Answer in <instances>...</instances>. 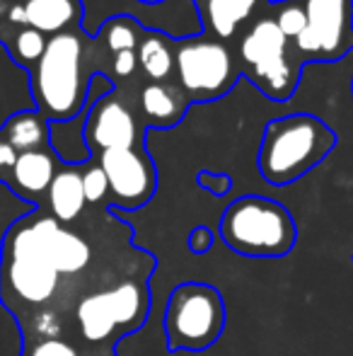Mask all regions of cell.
Listing matches in <instances>:
<instances>
[{
  "label": "cell",
  "mask_w": 353,
  "mask_h": 356,
  "mask_svg": "<svg viewBox=\"0 0 353 356\" xmlns=\"http://www.w3.org/2000/svg\"><path fill=\"white\" fill-rule=\"evenodd\" d=\"M257 5L259 0H193L203 34L218 42H230L252 19Z\"/></svg>",
  "instance_id": "obj_15"
},
{
  "label": "cell",
  "mask_w": 353,
  "mask_h": 356,
  "mask_svg": "<svg viewBox=\"0 0 353 356\" xmlns=\"http://www.w3.org/2000/svg\"><path fill=\"white\" fill-rule=\"evenodd\" d=\"M336 134L312 114H288L266 124L259 145V172L273 187L305 177L334 150Z\"/></svg>",
  "instance_id": "obj_3"
},
{
  "label": "cell",
  "mask_w": 353,
  "mask_h": 356,
  "mask_svg": "<svg viewBox=\"0 0 353 356\" xmlns=\"http://www.w3.org/2000/svg\"><path fill=\"white\" fill-rule=\"evenodd\" d=\"M148 310H150L148 279L131 277L109 289L83 296L76 305V318L87 344L112 349L117 339L136 332L146 323Z\"/></svg>",
  "instance_id": "obj_5"
},
{
  "label": "cell",
  "mask_w": 353,
  "mask_h": 356,
  "mask_svg": "<svg viewBox=\"0 0 353 356\" xmlns=\"http://www.w3.org/2000/svg\"><path fill=\"white\" fill-rule=\"evenodd\" d=\"M293 44L278 29L273 17H259L245 29L240 39V73L273 102H286L295 95L302 66Z\"/></svg>",
  "instance_id": "obj_6"
},
{
  "label": "cell",
  "mask_w": 353,
  "mask_h": 356,
  "mask_svg": "<svg viewBox=\"0 0 353 356\" xmlns=\"http://www.w3.org/2000/svg\"><path fill=\"white\" fill-rule=\"evenodd\" d=\"M221 238L242 257L281 259L295 248L298 225L283 204L259 194H245L223 211Z\"/></svg>",
  "instance_id": "obj_4"
},
{
  "label": "cell",
  "mask_w": 353,
  "mask_h": 356,
  "mask_svg": "<svg viewBox=\"0 0 353 356\" xmlns=\"http://www.w3.org/2000/svg\"><path fill=\"white\" fill-rule=\"evenodd\" d=\"M49 213L61 223H73L85 211V192H83V165L61 163L51 187L46 192Z\"/></svg>",
  "instance_id": "obj_16"
},
{
  "label": "cell",
  "mask_w": 353,
  "mask_h": 356,
  "mask_svg": "<svg viewBox=\"0 0 353 356\" xmlns=\"http://www.w3.org/2000/svg\"><path fill=\"white\" fill-rule=\"evenodd\" d=\"M83 192H85L87 204L109 202V179L94 160L83 165Z\"/></svg>",
  "instance_id": "obj_23"
},
{
  "label": "cell",
  "mask_w": 353,
  "mask_h": 356,
  "mask_svg": "<svg viewBox=\"0 0 353 356\" xmlns=\"http://www.w3.org/2000/svg\"><path fill=\"white\" fill-rule=\"evenodd\" d=\"M63 293V279L34 240L27 216L5 230L0 245V300L15 318L51 310Z\"/></svg>",
  "instance_id": "obj_2"
},
{
  "label": "cell",
  "mask_w": 353,
  "mask_h": 356,
  "mask_svg": "<svg viewBox=\"0 0 353 356\" xmlns=\"http://www.w3.org/2000/svg\"><path fill=\"white\" fill-rule=\"evenodd\" d=\"M17 3L24 24L37 29L46 39L83 27V15H85L83 0H17Z\"/></svg>",
  "instance_id": "obj_14"
},
{
  "label": "cell",
  "mask_w": 353,
  "mask_h": 356,
  "mask_svg": "<svg viewBox=\"0 0 353 356\" xmlns=\"http://www.w3.org/2000/svg\"><path fill=\"white\" fill-rule=\"evenodd\" d=\"M138 66V56L136 51H121V54H114L109 56V78L112 80H123V78H131L136 73Z\"/></svg>",
  "instance_id": "obj_25"
},
{
  "label": "cell",
  "mask_w": 353,
  "mask_h": 356,
  "mask_svg": "<svg viewBox=\"0 0 353 356\" xmlns=\"http://www.w3.org/2000/svg\"><path fill=\"white\" fill-rule=\"evenodd\" d=\"M58 163L53 148L49 150H29V153H19L15 165L10 168L5 184L17 194L22 202L39 207L42 199H46V192L51 187L53 177H56Z\"/></svg>",
  "instance_id": "obj_13"
},
{
  "label": "cell",
  "mask_w": 353,
  "mask_h": 356,
  "mask_svg": "<svg viewBox=\"0 0 353 356\" xmlns=\"http://www.w3.org/2000/svg\"><path fill=\"white\" fill-rule=\"evenodd\" d=\"M46 42L49 39L32 27H17L5 34V37H0V44L8 49L10 58L15 63H19L22 68H27V71H32L37 66L44 49H46Z\"/></svg>",
  "instance_id": "obj_21"
},
{
  "label": "cell",
  "mask_w": 353,
  "mask_h": 356,
  "mask_svg": "<svg viewBox=\"0 0 353 356\" xmlns=\"http://www.w3.org/2000/svg\"><path fill=\"white\" fill-rule=\"evenodd\" d=\"M273 22L278 24V29H281V32L286 34L291 42H295V39L302 34V29H305V24H307L300 0H278Z\"/></svg>",
  "instance_id": "obj_22"
},
{
  "label": "cell",
  "mask_w": 353,
  "mask_h": 356,
  "mask_svg": "<svg viewBox=\"0 0 353 356\" xmlns=\"http://www.w3.org/2000/svg\"><path fill=\"white\" fill-rule=\"evenodd\" d=\"M83 134H85V143L92 158H97L104 150L143 148L141 124L131 107L117 95L114 80L107 73L94 75L89 85Z\"/></svg>",
  "instance_id": "obj_9"
},
{
  "label": "cell",
  "mask_w": 353,
  "mask_h": 356,
  "mask_svg": "<svg viewBox=\"0 0 353 356\" xmlns=\"http://www.w3.org/2000/svg\"><path fill=\"white\" fill-rule=\"evenodd\" d=\"M189 109V99L179 88L167 83H148L141 90V112L150 127L170 129L177 127Z\"/></svg>",
  "instance_id": "obj_17"
},
{
  "label": "cell",
  "mask_w": 353,
  "mask_h": 356,
  "mask_svg": "<svg viewBox=\"0 0 353 356\" xmlns=\"http://www.w3.org/2000/svg\"><path fill=\"white\" fill-rule=\"evenodd\" d=\"M225 330V300L211 284L187 282L172 289L165 308V334L172 352H203Z\"/></svg>",
  "instance_id": "obj_7"
},
{
  "label": "cell",
  "mask_w": 353,
  "mask_h": 356,
  "mask_svg": "<svg viewBox=\"0 0 353 356\" xmlns=\"http://www.w3.org/2000/svg\"><path fill=\"white\" fill-rule=\"evenodd\" d=\"M305 29L293 44L298 63H334L353 49V0H300Z\"/></svg>",
  "instance_id": "obj_10"
},
{
  "label": "cell",
  "mask_w": 353,
  "mask_h": 356,
  "mask_svg": "<svg viewBox=\"0 0 353 356\" xmlns=\"http://www.w3.org/2000/svg\"><path fill=\"white\" fill-rule=\"evenodd\" d=\"M198 187L206 189L208 194H216V197H225L232 189V177L225 172H211V170H201L196 177Z\"/></svg>",
  "instance_id": "obj_24"
},
{
  "label": "cell",
  "mask_w": 353,
  "mask_h": 356,
  "mask_svg": "<svg viewBox=\"0 0 353 356\" xmlns=\"http://www.w3.org/2000/svg\"><path fill=\"white\" fill-rule=\"evenodd\" d=\"M138 63L153 83H167L175 75V42L160 32H143L136 49Z\"/></svg>",
  "instance_id": "obj_19"
},
{
  "label": "cell",
  "mask_w": 353,
  "mask_h": 356,
  "mask_svg": "<svg viewBox=\"0 0 353 356\" xmlns=\"http://www.w3.org/2000/svg\"><path fill=\"white\" fill-rule=\"evenodd\" d=\"M3 138L15 153H29V150H49L51 148V122L37 109L17 112L0 129Z\"/></svg>",
  "instance_id": "obj_18"
},
{
  "label": "cell",
  "mask_w": 353,
  "mask_h": 356,
  "mask_svg": "<svg viewBox=\"0 0 353 356\" xmlns=\"http://www.w3.org/2000/svg\"><path fill=\"white\" fill-rule=\"evenodd\" d=\"M143 32H146V29L133 17H128V15H117V17H109L107 22L102 24V29H99L94 39H97L104 56H114V54H121V51H136Z\"/></svg>",
  "instance_id": "obj_20"
},
{
  "label": "cell",
  "mask_w": 353,
  "mask_h": 356,
  "mask_svg": "<svg viewBox=\"0 0 353 356\" xmlns=\"http://www.w3.org/2000/svg\"><path fill=\"white\" fill-rule=\"evenodd\" d=\"M99 49L83 27L49 37L37 66L29 71L37 112L51 124L80 117L87 107L89 85L99 75Z\"/></svg>",
  "instance_id": "obj_1"
},
{
  "label": "cell",
  "mask_w": 353,
  "mask_h": 356,
  "mask_svg": "<svg viewBox=\"0 0 353 356\" xmlns=\"http://www.w3.org/2000/svg\"><path fill=\"white\" fill-rule=\"evenodd\" d=\"M15 160H17V153L10 148L8 141L3 138V134H0V182H5V177H8L10 168L15 165Z\"/></svg>",
  "instance_id": "obj_27"
},
{
  "label": "cell",
  "mask_w": 353,
  "mask_h": 356,
  "mask_svg": "<svg viewBox=\"0 0 353 356\" xmlns=\"http://www.w3.org/2000/svg\"><path fill=\"white\" fill-rule=\"evenodd\" d=\"M213 230L208 225H196V228L189 233V250L193 254H206L213 248Z\"/></svg>",
  "instance_id": "obj_26"
},
{
  "label": "cell",
  "mask_w": 353,
  "mask_h": 356,
  "mask_svg": "<svg viewBox=\"0 0 353 356\" xmlns=\"http://www.w3.org/2000/svg\"><path fill=\"white\" fill-rule=\"evenodd\" d=\"M27 223L34 233V240L49 257L61 279H78L92 262V248L83 235L73 233L66 223L56 220L51 213L34 209L27 213Z\"/></svg>",
  "instance_id": "obj_12"
},
{
  "label": "cell",
  "mask_w": 353,
  "mask_h": 356,
  "mask_svg": "<svg viewBox=\"0 0 353 356\" xmlns=\"http://www.w3.org/2000/svg\"><path fill=\"white\" fill-rule=\"evenodd\" d=\"M109 179V207L133 211L146 207L157 189V170L143 148L104 150L92 158Z\"/></svg>",
  "instance_id": "obj_11"
},
{
  "label": "cell",
  "mask_w": 353,
  "mask_h": 356,
  "mask_svg": "<svg viewBox=\"0 0 353 356\" xmlns=\"http://www.w3.org/2000/svg\"><path fill=\"white\" fill-rule=\"evenodd\" d=\"M175 75L189 102H213L230 92L240 71L225 42L201 34L175 42Z\"/></svg>",
  "instance_id": "obj_8"
},
{
  "label": "cell",
  "mask_w": 353,
  "mask_h": 356,
  "mask_svg": "<svg viewBox=\"0 0 353 356\" xmlns=\"http://www.w3.org/2000/svg\"><path fill=\"white\" fill-rule=\"evenodd\" d=\"M271 3H278V0H271Z\"/></svg>",
  "instance_id": "obj_29"
},
{
  "label": "cell",
  "mask_w": 353,
  "mask_h": 356,
  "mask_svg": "<svg viewBox=\"0 0 353 356\" xmlns=\"http://www.w3.org/2000/svg\"><path fill=\"white\" fill-rule=\"evenodd\" d=\"M138 3H143V5H157V3H165V0H138Z\"/></svg>",
  "instance_id": "obj_28"
}]
</instances>
